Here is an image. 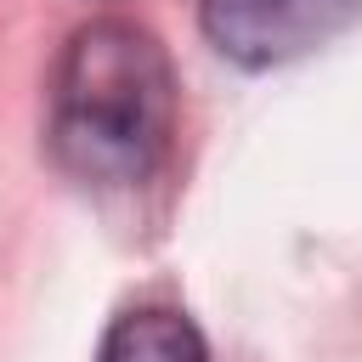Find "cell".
<instances>
[{
	"mask_svg": "<svg viewBox=\"0 0 362 362\" xmlns=\"http://www.w3.org/2000/svg\"><path fill=\"white\" fill-rule=\"evenodd\" d=\"M96 362H209L198 322L175 305H136L119 311L96 345Z\"/></svg>",
	"mask_w": 362,
	"mask_h": 362,
	"instance_id": "3",
	"label": "cell"
},
{
	"mask_svg": "<svg viewBox=\"0 0 362 362\" xmlns=\"http://www.w3.org/2000/svg\"><path fill=\"white\" fill-rule=\"evenodd\" d=\"M362 17V0H198L204 40L238 68H283Z\"/></svg>",
	"mask_w": 362,
	"mask_h": 362,
	"instance_id": "2",
	"label": "cell"
},
{
	"mask_svg": "<svg viewBox=\"0 0 362 362\" xmlns=\"http://www.w3.org/2000/svg\"><path fill=\"white\" fill-rule=\"evenodd\" d=\"M181 90L170 51L130 17H90L57 57L45 147L90 192L147 187L175 147Z\"/></svg>",
	"mask_w": 362,
	"mask_h": 362,
	"instance_id": "1",
	"label": "cell"
}]
</instances>
